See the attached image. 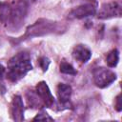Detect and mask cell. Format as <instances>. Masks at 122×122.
I'll return each instance as SVG.
<instances>
[{"label": "cell", "mask_w": 122, "mask_h": 122, "mask_svg": "<svg viewBox=\"0 0 122 122\" xmlns=\"http://www.w3.org/2000/svg\"><path fill=\"white\" fill-rule=\"evenodd\" d=\"M32 69L30 55L27 52H19L11 57L8 63V78L16 82L23 78Z\"/></svg>", "instance_id": "6da1fadb"}, {"label": "cell", "mask_w": 122, "mask_h": 122, "mask_svg": "<svg viewBox=\"0 0 122 122\" xmlns=\"http://www.w3.org/2000/svg\"><path fill=\"white\" fill-rule=\"evenodd\" d=\"M10 5V14L7 27L17 30L23 24L27 11H28V3L26 0H12Z\"/></svg>", "instance_id": "7a4b0ae2"}, {"label": "cell", "mask_w": 122, "mask_h": 122, "mask_svg": "<svg viewBox=\"0 0 122 122\" xmlns=\"http://www.w3.org/2000/svg\"><path fill=\"white\" fill-rule=\"evenodd\" d=\"M56 30V23L47 19H39L34 24L30 25L25 33V38L42 36L53 32Z\"/></svg>", "instance_id": "3957f363"}, {"label": "cell", "mask_w": 122, "mask_h": 122, "mask_svg": "<svg viewBox=\"0 0 122 122\" xmlns=\"http://www.w3.org/2000/svg\"><path fill=\"white\" fill-rule=\"evenodd\" d=\"M116 79V74L109 69L96 68L93 71V81L98 88H106Z\"/></svg>", "instance_id": "277c9868"}, {"label": "cell", "mask_w": 122, "mask_h": 122, "mask_svg": "<svg viewBox=\"0 0 122 122\" xmlns=\"http://www.w3.org/2000/svg\"><path fill=\"white\" fill-rule=\"evenodd\" d=\"M121 15V6L117 2H109L101 6L97 17L99 19H109Z\"/></svg>", "instance_id": "5b68a950"}, {"label": "cell", "mask_w": 122, "mask_h": 122, "mask_svg": "<svg viewBox=\"0 0 122 122\" xmlns=\"http://www.w3.org/2000/svg\"><path fill=\"white\" fill-rule=\"evenodd\" d=\"M95 11H96L95 6L92 3H87L73 9L70 13V17L73 19H82V18L93 15Z\"/></svg>", "instance_id": "8992f818"}, {"label": "cell", "mask_w": 122, "mask_h": 122, "mask_svg": "<svg viewBox=\"0 0 122 122\" xmlns=\"http://www.w3.org/2000/svg\"><path fill=\"white\" fill-rule=\"evenodd\" d=\"M36 92L43 103L48 107H52L54 104V98L50 91L49 86L45 81H41L36 85Z\"/></svg>", "instance_id": "52a82bcc"}, {"label": "cell", "mask_w": 122, "mask_h": 122, "mask_svg": "<svg viewBox=\"0 0 122 122\" xmlns=\"http://www.w3.org/2000/svg\"><path fill=\"white\" fill-rule=\"evenodd\" d=\"M10 113L15 121H22L24 119V105L20 95H15L10 104Z\"/></svg>", "instance_id": "ba28073f"}, {"label": "cell", "mask_w": 122, "mask_h": 122, "mask_svg": "<svg viewBox=\"0 0 122 122\" xmlns=\"http://www.w3.org/2000/svg\"><path fill=\"white\" fill-rule=\"evenodd\" d=\"M72 56L77 61H79L81 63H86L87 61L90 60V58L92 56V52L87 47H85L83 45H77L73 48Z\"/></svg>", "instance_id": "9c48e42d"}, {"label": "cell", "mask_w": 122, "mask_h": 122, "mask_svg": "<svg viewBox=\"0 0 122 122\" xmlns=\"http://www.w3.org/2000/svg\"><path fill=\"white\" fill-rule=\"evenodd\" d=\"M71 87L67 84H59L57 86V95L61 103H66L70 100L71 95Z\"/></svg>", "instance_id": "30bf717a"}, {"label": "cell", "mask_w": 122, "mask_h": 122, "mask_svg": "<svg viewBox=\"0 0 122 122\" xmlns=\"http://www.w3.org/2000/svg\"><path fill=\"white\" fill-rule=\"evenodd\" d=\"M10 3H2L0 5V21L8 25L9 19H10Z\"/></svg>", "instance_id": "8fae6325"}, {"label": "cell", "mask_w": 122, "mask_h": 122, "mask_svg": "<svg viewBox=\"0 0 122 122\" xmlns=\"http://www.w3.org/2000/svg\"><path fill=\"white\" fill-rule=\"evenodd\" d=\"M118 60H119V52L116 49L111 51L108 54H107V57H106V62H107V65L111 68H113L117 65L118 63Z\"/></svg>", "instance_id": "7c38bea8"}, {"label": "cell", "mask_w": 122, "mask_h": 122, "mask_svg": "<svg viewBox=\"0 0 122 122\" xmlns=\"http://www.w3.org/2000/svg\"><path fill=\"white\" fill-rule=\"evenodd\" d=\"M60 71L62 73L70 74V75H75L77 73V71H75V69L70 63H68L66 61H62L60 63Z\"/></svg>", "instance_id": "4fadbf2b"}, {"label": "cell", "mask_w": 122, "mask_h": 122, "mask_svg": "<svg viewBox=\"0 0 122 122\" xmlns=\"http://www.w3.org/2000/svg\"><path fill=\"white\" fill-rule=\"evenodd\" d=\"M46 121V120H48V121H52L53 120V118H51L47 112H40V113H38L34 118H33V121Z\"/></svg>", "instance_id": "5bb4252c"}, {"label": "cell", "mask_w": 122, "mask_h": 122, "mask_svg": "<svg viewBox=\"0 0 122 122\" xmlns=\"http://www.w3.org/2000/svg\"><path fill=\"white\" fill-rule=\"evenodd\" d=\"M39 64H40V67L42 68V70L45 71L48 70V67L50 65V60L47 57H41L39 59Z\"/></svg>", "instance_id": "9a60e30c"}, {"label": "cell", "mask_w": 122, "mask_h": 122, "mask_svg": "<svg viewBox=\"0 0 122 122\" xmlns=\"http://www.w3.org/2000/svg\"><path fill=\"white\" fill-rule=\"evenodd\" d=\"M114 107H115V109H116L117 112H121L122 111V96H121V93H119L116 96Z\"/></svg>", "instance_id": "2e32d148"}, {"label": "cell", "mask_w": 122, "mask_h": 122, "mask_svg": "<svg viewBox=\"0 0 122 122\" xmlns=\"http://www.w3.org/2000/svg\"><path fill=\"white\" fill-rule=\"evenodd\" d=\"M4 73H5V68H4V66H3V65H1V64H0V77H1Z\"/></svg>", "instance_id": "e0dca14e"}]
</instances>
